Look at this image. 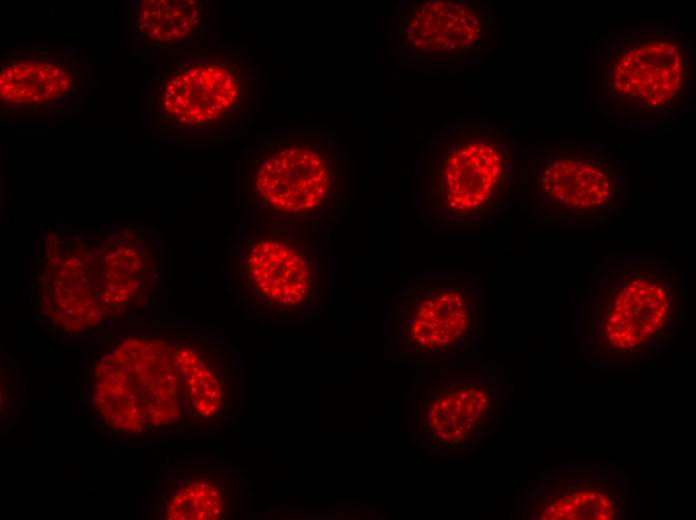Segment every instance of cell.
Here are the masks:
<instances>
[{
    "label": "cell",
    "mask_w": 696,
    "mask_h": 520,
    "mask_svg": "<svg viewBox=\"0 0 696 520\" xmlns=\"http://www.w3.org/2000/svg\"><path fill=\"white\" fill-rule=\"evenodd\" d=\"M482 31V18L471 5L456 1H428L410 17L408 45L422 52H454L472 46Z\"/></svg>",
    "instance_id": "9"
},
{
    "label": "cell",
    "mask_w": 696,
    "mask_h": 520,
    "mask_svg": "<svg viewBox=\"0 0 696 520\" xmlns=\"http://www.w3.org/2000/svg\"><path fill=\"white\" fill-rule=\"evenodd\" d=\"M143 404L147 423L160 425L177 413L175 361L160 342L129 339L112 354Z\"/></svg>",
    "instance_id": "8"
},
{
    "label": "cell",
    "mask_w": 696,
    "mask_h": 520,
    "mask_svg": "<svg viewBox=\"0 0 696 520\" xmlns=\"http://www.w3.org/2000/svg\"><path fill=\"white\" fill-rule=\"evenodd\" d=\"M530 166L532 203L541 223L595 226L613 221L625 208V165L603 147H548Z\"/></svg>",
    "instance_id": "3"
},
{
    "label": "cell",
    "mask_w": 696,
    "mask_h": 520,
    "mask_svg": "<svg viewBox=\"0 0 696 520\" xmlns=\"http://www.w3.org/2000/svg\"><path fill=\"white\" fill-rule=\"evenodd\" d=\"M616 516V506L601 491L584 490L568 494L552 501L541 513V519L549 520H607Z\"/></svg>",
    "instance_id": "16"
},
{
    "label": "cell",
    "mask_w": 696,
    "mask_h": 520,
    "mask_svg": "<svg viewBox=\"0 0 696 520\" xmlns=\"http://www.w3.org/2000/svg\"><path fill=\"white\" fill-rule=\"evenodd\" d=\"M70 72L63 66L41 60H20L6 65L0 74V98L9 105L51 103L72 87Z\"/></svg>",
    "instance_id": "12"
},
{
    "label": "cell",
    "mask_w": 696,
    "mask_h": 520,
    "mask_svg": "<svg viewBox=\"0 0 696 520\" xmlns=\"http://www.w3.org/2000/svg\"><path fill=\"white\" fill-rule=\"evenodd\" d=\"M174 361L184 376L195 410L203 416L215 414L222 402V388L215 374L189 349L179 350Z\"/></svg>",
    "instance_id": "15"
},
{
    "label": "cell",
    "mask_w": 696,
    "mask_h": 520,
    "mask_svg": "<svg viewBox=\"0 0 696 520\" xmlns=\"http://www.w3.org/2000/svg\"><path fill=\"white\" fill-rule=\"evenodd\" d=\"M95 404L114 429L137 433L147 423L143 404L128 377L112 354L96 370Z\"/></svg>",
    "instance_id": "13"
},
{
    "label": "cell",
    "mask_w": 696,
    "mask_h": 520,
    "mask_svg": "<svg viewBox=\"0 0 696 520\" xmlns=\"http://www.w3.org/2000/svg\"><path fill=\"white\" fill-rule=\"evenodd\" d=\"M686 273L657 254L599 257L589 271L587 344L607 362H639L669 349L684 318Z\"/></svg>",
    "instance_id": "1"
},
{
    "label": "cell",
    "mask_w": 696,
    "mask_h": 520,
    "mask_svg": "<svg viewBox=\"0 0 696 520\" xmlns=\"http://www.w3.org/2000/svg\"><path fill=\"white\" fill-rule=\"evenodd\" d=\"M610 81L623 97L649 107L662 106L675 97L682 85V52L668 40L636 45L615 61Z\"/></svg>",
    "instance_id": "6"
},
{
    "label": "cell",
    "mask_w": 696,
    "mask_h": 520,
    "mask_svg": "<svg viewBox=\"0 0 696 520\" xmlns=\"http://www.w3.org/2000/svg\"><path fill=\"white\" fill-rule=\"evenodd\" d=\"M481 387H456L432 400L424 410V423L435 439L450 445L465 442L480 426L490 408Z\"/></svg>",
    "instance_id": "11"
},
{
    "label": "cell",
    "mask_w": 696,
    "mask_h": 520,
    "mask_svg": "<svg viewBox=\"0 0 696 520\" xmlns=\"http://www.w3.org/2000/svg\"><path fill=\"white\" fill-rule=\"evenodd\" d=\"M515 183V152L502 133L455 132L432 143L420 170L421 208L439 228H471L497 217Z\"/></svg>",
    "instance_id": "2"
},
{
    "label": "cell",
    "mask_w": 696,
    "mask_h": 520,
    "mask_svg": "<svg viewBox=\"0 0 696 520\" xmlns=\"http://www.w3.org/2000/svg\"><path fill=\"white\" fill-rule=\"evenodd\" d=\"M248 267L257 288L283 305L302 303L313 284L311 267L306 258L280 241L256 243L249 252Z\"/></svg>",
    "instance_id": "10"
},
{
    "label": "cell",
    "mask_w": 696,
    "mask_h": 520,
    "mask_svg": "<svg viewBox=\"0 0 696 520\" xmlns=\"http://www.w3.org/2000/svg\"><path fill=\"white\" fill-rule=\"evenodd\" d=\"M239 94L234 75L219 64H198L168 79L163 90L164 111L184 125H203L219 119Z\"/></svg>",
    "instance_id": "7"
},
{
    "label": "cell",
    "mask_w": 696,
    "mask_h": 520,
    "mask_svg": "<svg viewBox=\"0 0 696 520\" xmlns=\"http://www.w3.org/2000/svg\"><path fill=\"white\" fill-rule=\"evenodd\" d=\"M478 279L454 274H417L398 292L401 341L422 352L448 350L474 331Z\"/></svg>",
    "instance_id": "4"
},
{
    "label": "cell",
    "mask_w": 696,
    "mask_h": 520,
    "mask_svg": "<svg viewBox=\"0 0 696 520\" xmlns=\"http://www.w3.org/2000/svg\"><path fill=\"white\" fill-rule=\"evenodd\" d=\"M201 18L196 0H143L136 9L138 30L159 44L187 38L199 27Z\"/></svg>",
    "instance_id": "14"
},
{
    "label": "cell",
    "mask_w": 696,
    "mask_h": 520,
    "mask_svg": "<svg viewBox=\"0 0 696 520\" xmlns=\"http://www.w3.org/2000/svg\"><path fill=\"white\" fill-rule=\"evenodd\" d=\"M221 511L218 489L209 482L195 481L171 498L166 517L173 520H210L219 518Z\"/></svg>",
    "instance_id": "17"
},
{
    "label": "cell",
    "mask_w": 696,
    "mask_h": 520,
    "mask_svg": "<svg viewBox=\"0 0 696 520\" xmlns=\"http://www.w3.org/2000/svg\"><path fill=\"white\" fill-rule=\"evenodd\" d=\"M331 168L314 149L292 146L277 151L260 165L256 186L274 208L287 212L314 210L327 200Z\"/></svg>",
    "instance_id": "5"
}]
</instances>
